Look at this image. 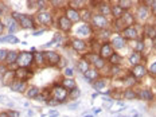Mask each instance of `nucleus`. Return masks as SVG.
Here are the masks:
<instances>
[{
    "label": "nucleus",
    "instance_id": "f257e3e1",
    "mask_svg": "<svg viewBox=\"0 0 156 117\" xmlns=\"http://www.w3.org/2000/svg\"><path fill=\"white\" fill-rule=\"evenodd\" d=\"M51 93H53L54 100L58 102H63L65 100L69 97V90L65 89L63 86H54L53 90H51Z\"/></svg>",
    "mask_w": 156,
    "mask_h": 117
},
{
    "label": "nucleus",
    "instance_id": "f03ea898",
    "mask_svg": "<svg viewBox=\"0 0 156 117\" xmlns=\"http://www.w3.org/2000/svg\"><path fill=\"white\" fill-rule=\"evenodd\" d=\"M32 61H34V57H32L31 53H22V54H19L16 63L19 65L20 67H28L32 63Z\"/></svg>",
    "mask_w": 156,
    "mask_h": 117
},
{
    "label": "nucleus",
    "instance_id": "7ed1b4c3",
    "mask_svg": "<svg viewBox=\"0 0 156 117\" xmlns=\"http://www.w3.org/2000/svg\"><path fill=\"white\" fill-rule=\"evenodd\" d=\"M32 76V71H30L28 69H26V67H19V69L15 71V77L18 81H27L30 77Z\"/></svg>",
    "mask_w": 156,
    "mask_h": 117
},
{
    "label": "nucleus",
    "instance_id": "20e7f679",
    "mask_svg": "<svg viewBox=\"0 0 156 117\" xmlns=\"http://www.w3.org/2000/svg\"><path fill=\"white\" fill-rule=\"evenodd\" d=\"M45 59L50 66H54L59 62V55L54 51H47V53H45Z\"/></svg>",
    "mask_w": 156,
    "mask_h": 117
},
{
    "label": "nucleus",
    "instance_id": "39448f33",
    "mask_svg": "<svg viewBox=\"0 0 156 117\" xmlns=\"http://www.w3.org/2000/svg\"><path fill=\"white\" fill-rule=\"evenodd\" d=\"M113 54V47H112L110 43H104L102 44V47L100 49V57L102 59H105V58H110V55Z\"/></svg>",
    "mask_w": 156,
    "mask_h": 117
},
{
    "label": "nucleus",
    "instance_id": "423d86ee",
    "mask_svg": "<svg viewBox=\"0 0 156 117\" xmlns=\"http://www.w3.org/2000/svg\"><path fill=\"white\" fill-rule=\"evenodd\" d=\"M19 23L24 29H32V27H35V26H34V19L28 15H20Z\"/></svg>",
    "mask_w": 156,
    "mask_h": 117
},
{
    "label": "nucleus",
    "instance_id": "0eeeda50",
    "mask_svg": "<svg viewBox=\"0 0 156 117\" xmlns=\"http://www.w3.org/2000/svg\"><path fill=\"white\" fill-rule=\"evenodd\" d=\"M106 24H108V20H106L105 16L102 15H94L93 16V26H96V27H100V29H105Z\"/></svg>",
    "mask_w": 156,
    "mask_h": 117
},
{
    "label": "nucleus",
    "instance_id": "6e6552de",
    "mask_svg": "<svg viewBox=\"0 0 156 117\" xmlns=\"http://www.w3.org/2000/svg\"><path fill=\"white\" fill-rule=\"evenodd\" d=\"M123 38L127 39H136L137 38V31L133 26H129V27H125L124 31H123Z\"/></svg>",
    "mask_w": 156,
    "mask_h": 117
},
{
    "label": "nucleus",
    "instance_id": "1a4fd4ad",
    "mask_svg": "<svg viewBox=\"0 0 156 117\" xmlns=\"http://www.w3.org/2000/svg\"><path fill=\"white\" fill-rule=\"evenodd\" d=\"M132 74H133L135 78H141L147 74V69L143 65H136V66L132 69Z\"/></svg>",
    "mask_w": 156,
    "mask_h": 117
},
{
    "label": "nucleus",
    "instance_id": "9d476101",
    "mask_svg": "<svg viewBox=\"0 0 156 117\" xmlns=\"http://www.w3.org/2000/svg\"><path fill=\"white\" fill-rule=\"evenodd\" d=\"M11 90H14V92H24V89H26V82L24 81H14L10 85Z\"/></svg>",
    "mask_w": 156,
    "mask_h": 117
},
{
    "label": "nucleus",
    "instance_id": "9b49d317",
    "mask_svg": "<svg viewBox=\"0 0 156 117\" xmlns=\"http://www.w3.org/2000/svg\"><path fill=\"white\" fill-rule=\"evenodd\" d=\"M58 23H59L61 30H63V31H69L71 29V22L67 19V16H61Z\"/></svg>",
    "mask_w": 156,
    "mask_h": 117
},
{
    "label": "nucleus",
    "instance_id": "f8f14e48",
    "mask_svg": "<svg viewBox=\"0 0 156 117\" xmlns=\"http://www.w3.org/2000/svg\"><path fill=\"white\" fill-rule=\"evenodd\" d=\"M38 20L42 24H50L51 23V14L46 12V11H42L38 14Z\"/></svg>",
    "mask_w": 156,
    "mask_h": 117
},
{
    "label": "nucleus",
    "instance_id": "ddd939ff",
    "mask_svg": "<svg viewBox=\"0 0 156 117\" xmlns=\"http://www.w3.org/2000/svg\"><path fill=\"white\" fill-rule=\"evenodd\" d=\"M85 78H86V81H89V82H94V81H97V78H98V71H97L96 69H89L85 73Z\"/></svg>",
    "mask_w": 156,
    "mask_h": 117
},
{
    "label": "nucleus",
    "instance_id": "4468645a",
    "mask_svg": "<svg viewBox=\"0 0 156 117\" xmlns=\"http://www.w3.org/2000/svg\"><path fill=\"white\" fill-rule=\"evenodd\" d=\"M110 44H112V47H115V49H121L125 46V39L123 36H120V35H117V36L113 38Z\"/></svg>",
    "mask_w": 156,
    "mask_h": 117
},
{
    "label": "nucleus",
    "instance_id": "2eb2a0df",
    "mask_svg": "<svg viewBox=\"0 0 156 117\" xmlns=\"http://www.w3.org/2000/svg\"><path fill=\"white\" fill-rule=\"evenodd\" d=\"M66 15H67V19L70 20V22H77V20L81 19L80 14H78V11L73 10V8H69V10L66 11Z\"/></svg>",
    "mask_w": 156,
    "mask_h": 117
},
{
    "label": "nucleus",
    "instance_id": "dca6fc26",
    "mask_svg": "<svg viewBox=\"0 0 156 117\" xmlns=\"http://www.w3.org/2000/svg\"><path fill=\"white\" fill-rule=\"evenodd\" d=\"M144 32H145V36L147 38H156V27H153L152 24H147L144 27Z\"/></svg>",
    "mask_w": 156,
    "mask_h": 117
},
{
    "label": "nucleus",
    "instance_id": "f3484780",
    "mask_svg": "<svg viewBox=\"0 0 156 117\" xmlns=\"http://www.w3.org/2000/svg\"><path fill=\"white\" fill-rule=\"evenodd\" d=\"M62 86H63L65 89H67L69 92H70V90H73V89H76V88H77V85H76V81H74V79H71V78H65L63 81H62Z\"/></svg>",
    "mask_w": 156,
    "mask_h": 117
},
{
    "label": "nucleus",
    "instance_id": "a211bd4d",
    "mask_svg": "<svg viewBox=\"0 0 156 117\" xmlns=\"http://www.w3.org/2000/svg\"><path fill=\"white\" fill-rule=\"evenodd\" d=\"M71 44H73L74 50H77V51H83L86 49V43L83 41H81V39H74Z\"/></svg>",
    "mask_w": 156,
    "mask_h": 117
},
{
    "label": "nucleus",
    "instance_id": "6ab92c4d",
    "mask_svg": "<svg viewBox=\"0 0 156 117\" xmlns=\"http://www.w3.org/2000/svg\"><path fill=\"white\" fill-rule=\"evenodd\" d=\"M78 69H80L81 73L85 74L86 71L90 69V63L86 59H80V61H78Z\"/></svg>",
    "mask_w": 156,
    "mask_h": 117
},
{
    "label": "nucleus",
    "instance_id": "aec40b11",
    "mask_svg": "<svg viewBox=\"0 0 156 117\" xmlns=\"http://www.w3.org/2000/svg\"><path fill=\"white\" fill-rule=\"evenodd\" d=\"M139 96H140L143 100H145V101H152V100H153V93L151 92V90H148V89H144V90H141Z\"/></svg>",
    "mask_w": 156,
    "mask_h": 117
},
{
    "label": "nucleus",
    "instance_id": "412c9836",
    "mask_svg": "<svg viewBox=\"0 0 156 117\" xmlns=\"http://www.w3.org/2000/svg\"><path fill=\"white\" fill-rule=\"evenodd\" d=\"M90 34V26L88 24H82L78 27V30H77V35H82V36H85V35H89Z\"/></svg>",
    "mask_w": 156,
    "mask_h": 117
},
{
    "label": "nucleus",
    "instance_id": "4be33fe9",
    "mask_svg": "<svg viewBox=\"0 0 156 117\" xmlns=\"http://www.w3.org/2000/svg\"><path fill=\"white\" fill-rule=\"evenodd\" d=\"M110 14H112L110 6H108V4H105V3L100 4V15L105 16V15H110Z\"/></svg>",
    "mask_w": 156,
    "mask_h": 117
},
{
    "label": "nucleus",
    "instance_id": "5701e85b",
    "mask_svg": "<svg viewBox=\"0 0 156 117\" xmlns=\"http://www.w3.org/2000/svg\"><path fill=\"white\" fill-rule=\"evenodd\" d=\"M140 61H141V55H140V53H132V55H131V58H129V62H131L132 65H140Z\"/></svg>",
    "mask_w": 156,
    "mask_h": 117
},
{
    "label": "nucleus",
    "instance_id": "b1692460",
    "mask_svg": "<svg viewBox=\"0 0 156 117\" xmlns=\"http://www.w3.org/2000/svg\"><path fill=\"white\" fill-rule=\"evenodd\" d=\"M137 16H139L140 19H145L147 16H148V7L147 6L139 7V10H137Z\"/></svg>",
    "mask_w": 156,
    "mask_h": 117
},
{
    "label": "nucleus",
    "instance_id": "393cba45",
    "mask_svg": "<svg viewBox=\"0 0 156 117\" xmlns=\"http://www.w3.org/2000/svg\"><path fill=\"white\" fill-rule=\"evenodd\" d=\"M18 57H19V54L16 53V51H10L8 55H7V62L8 63H14V62H18Z\"/></svg>",
    "mask_w": 156,
    "mask_h": 117
},
{
    "label": "nucleus",
    "instance_id": "a878e982",
    "mask_svg": "<svg viewBox=\"0 0 156 117\" xmlns=\"http://www.w3.org/2000/svg\"><path fill=\"white\" fill-rule=\"evenodd\" d=\"M110 8H112V14L115 15L116 19H121V16H123V10L118 7V4H117V6L110 7Z\"/></svg>",
    "mask_w": 156,
    "mask_h": 117
},
{
    "label": "nucleus",
    "instance_id": "bb28decb",
    "mask_svg": "<svg viewBox=\"0 0 156 117\" xmlns=\"http://www.w3.org/2000/svg\"><path fill=\"white\" fill-rule=\"evenodd\" d=\"M27 96H28L30 98H36V97L39 96V89L35 88V86L30 88L28 90H27Z\"/></svg>",
    "mask_w": 156,
    "mask_h": 117
},
{
    "label": "nucleus",
    "instance_id": "cd10ccee",
    "mask_svg": "<svg viewBox=\"0 0 156 117\" xmlns=\"http://www.w3.org/2000/svg\"><path fill=\"white\" fill-rule=\"evenodd\" d=\"M109 61H110V63L115 66V65H118L121 62V57L118 55V54H116V53H113L110 55V58H109Z\"/></svg>",
    "mask_w": 156,
    "mask_h": 117
},
{
    "label": "nucleus",
    "instance_id": "c85d7f7f",
    "mask_svg": "<svg viewBox=\"0 0 156 117\" xmlns=\"http://www.w3.org/2000/svg\"><path fill=\"white\" fill-rule=\"evenodd\" d=\"M124 20H127V27H129L133 23V16L131 14H125V15L121 16V22H124Z\"/></svg>",
    "mask_w": 156,
    "mask_h": 117
},
{
    "label": "nucleus",
    "instance_id": "c756f323",
    "mask_svg": "<svg viewBox=\"0 0 156 117\" xmlns=\"http://www.w3.org/2000/svg\"><path fill=\"white\" fill-rule=\"evenodd\" d=\"M35 62L38 65H43L46 62L45 59V53H35Z\"/></svg>",
    "mask_w": 156,
    "mask_h": 117
},
{
    "label": "nucleus",
    "instance_id": "7c9ffc66",
    "mask_svg": "<svg viewBox=\"0 0 156 117\" xmlns=\"http://www.w3.org/2000/svg\"><path fill=\"white\" fill-rule=\"evenodd\" d=\"M105 85H106V82L104 81V79H97V81H94V82H93V86H94V89H96V90H98V92Z\"/></svg>",
    "mask_w": 156,
    "mask_h": 117
},
{
    "label": "nucleus",
    "instance_id": "2f4dec72",
    "mask_svg": "<svg viewBox=\"0 0 156 117\" xmlns=\"http://www.w3.org/2000/svg\"><path fill=\"white\" fill-rule=\"evenodd\" d=\"M0 42H10V43H18V38L14 36V35H8V36H3V38H0Z\"/></svg>",
    "mask_w": 156,
    "mask_h": 117
},
{
    "label": "nucleus",
    "instance_id": "473e14b6",
    "mask_svg": "<svg viewBox=\"0 0 156 117\" xmlns=\"http://www.w3.org/2000/svg\"><path fill=\"white\" fill-rule=\"evenodd\" d=\"M80 94H81V92H80V89H73V90H70L69 92V97L71 98V100H76L77 97H80Z\"/></svg>",
    "mask_w": 156,
    "mask_h": 117
},
{
    "label": "nucleus",
    "instance_id": "72a5a7b5",
    "mask_svg": "<svg viewBox=\"0 0 156 117\" xmlns=\"http://www.w3.org/2000/svg\"><path fill=\"white\" fill-rule=\"evenodd\" d=\"M86 58H88L86 61H88L89 63H90V62H93V63H94V62H96V61L100 58V55H97V54H94V53H90V54H88V55H86Z\"/></svg>",
    "mask_w": 156,
    "mask_h": 117
},
{
    "label": "nucleus",
    "instance_id": "f704fd0d",
    "mask_svg": "<svg viewBox=\"0 0 156 117\" xmlns=\"http://www.w3.org/2000/svg\"><path fill=\"white\" fill-rule=\"evenodd\" d=\"M132 4V1H129V0H121V1H118V7H120L121 10H124V8H129Z\"/></svg>",
    "mask_w": 156,
    "mask_h": 117
},
{
    "label": "nucleus",
    "instance_id": "c9c22d12",
    "mask_svg": "<svg viewBox=\"0 0 156 117\" xmlns=\"http://www.w3.org/2000/svg\"><path fill=\"white\" fill-rule=\"evenodd\" d=\"M137 94L132 90V89H128V90H125V98H128V100H132V98H136Z\"/></svg>",
    "mask_w": 156,
    "mask_h": 117
},
{
    "label": "nucleus",
    "instance_id": "e433bc0d",
    "mask_svg": "<svg viewBox=\"0 0 156 117\" xmlns=\"http://www.w3.org/2000/svg\"><path fill=\"white\" fill-rule=\"evenodd\" d=\"M70 3V8H73V10H76V8H80L81 4H82V1H77V0H71V1H69Z\"/></svg>",
    "mask_w": 156,
    "mask_h": 117
},
{
    "label": "nucleus",
    "instance_id": "4c0bfd02",
    "mask_svg": "<svg viewBox=\"0 0 156 117\" xmlns=\"http://www.w3.org/2000/svg\"><path fill=\"white\" fill-rule=\"evenodd\" d=\"M104 65H105V62H104V59H102V58H98V59L94 62L96 69H102V67H104Z\"/></svg>",
    "mask_w": 156,
    "mask_h": 117
},
{
    "label": "nucleus",
    "instance_id": "58836bf2",
    "mask_svg": "<svg viewBox=\"0 0 156 117\" xmlns=\"http://www.w3.org/2000/svg\"><path fill=\"white\" fill-rule=\"evenodd\" d=\"M127 81H125V85L127 86H131V85H133L135 82H136V79H135V77L133 76H129V77H127Z\"/></svg>",
    "mask_w": 156,
    "mask_h": 117
},
{
    "label": "nucleus",
    "instance_id": "ea45409f",
    "mask_svg": "<svg viewBox=\"0 0 156 117\" xmlns=\"http://www.w3.org/2000/svg\"><path fill=\"white\" fill-rule=\"evenodd\" d=\"M141 50H144V42L143 41H139L136 44V53H140Z\"/></svg>",
    "mask_w": 156,
    "mask_h": 117
},
{
    "label": "nucleus",
    "instance_id": "a19ab883",
    "mask_svg": "<svg viewBox=\"0 0 156 117\" xmlns=\"http://www.w3.org/2000/svg\"><path fill=\"white\" fill-rule=\"evenodd\" d=\"M7 55H8V51L6 50H0V61H6Z\"/></svg>",
    "mask_w": 156,
    "mask_h": 117
},
{
    "label": "nucleus",
    "instance_id": "79ce46f5",
    "mask_svg": "<svg viewBox=\"0 0 156 117\" xmlns=\"http://www.w3.org/2000/svg\"><path fill=\"white\" fill-rule=\"evenodd\" d=\"M7 113H8V117H19L20 116V113L16 111H10V112H7Z\"/></svg>",
    "mask_w": 156,
    "mask_h": 117
},
{
    "label": "nucleus",
    "instance_id": "37998d69",
    "mask_svg": "<svg viewBox=\"0 0 156 117\" xmlns=\"http://www.w3.org/2000/svg\"><path fill=\"white\" fill-rule=\"evenodd\" d=\"M82 19H85V20H88V19H90V12H89V11H88V10H85V11H83V12H82Z\"/></svg>",
    "mask_w": 156,
    "mask_h": 117
},
{
    "label": "nucleus",
    "instance_id": "c03bdc74",
    "mask_svg": "<svg viewBox=\"0 0 156 117\" xmlns=\"http://www.w3.org/2000/svg\"><path fill=\"white\" fill-rule=\"evenodd\" d=\"M150 71H151V74H156V62H153L150 66Z\"/></svg>",
    "mask_w": 156,
    "mask_h": 117
},
{
    "label": "nucleus",
    "instance_id": "a18cd8bd",
    "mask_svg": "<svg viewBox=\"0 0 156 117\" xmlns=\"http://www.w3.org/2000/svg\"><path fill=\"white\" fill-rule=\"evenodd\" d=\"M118 70H120V69H118V65H115V66L112 67V74H113V76H115V74H117Z\"/></svg>",
    "mask_w": 156,
    "mask_h": 117
},
{
    "label": "nucleus",
    "instance_id": "49530a36",
    "mask_svg": "<svg viewBox=\"0 0 156 117\" xmlns=\"http://www.w3.org/2000/svg\"><path fill=\"white\" fill-rule=\"evenodd\" d=\"M65 74H66V76H69V77H71V76H73V70H71V69H67V67H66V70H65Z\"/></svg>",
    "mask_w": 156,
    "mask_h": 117
},
{
    "label": "nucleus",
    "instance_id": "de8ad7c7",
    "mask_svg": "<svg viewBox=\"0 0 156 117\" xmlns=\"http://www.w3.org/2000/svg\"><path fill=\"white\" fill-rule=\"evenodd\" d=\"M152 11H153V14L156 15V0H155V1H152Z\"/></svg>",
    "mask_w": 156,
    "mask_h": 117
},
{
    "label": "nucleus",
    "instance_id": "09e8293b",
    "mask_svg": "<svg viewBox=\"0 0 156 117\" xmlns=\"http://www.w3.org/2000/svg\"><path fill=\"white\" fill-rule=\"evenodd\" d=\"M3 31H4V26H3V23L0 22V34H3Z\"/></svg>",
    "mask_w": 156,
    "mask_h": 117
},
{
    "label": "nucleus",
    "instance_id": "8fccbe9b",
    "mask_svg": "<svg viewBox=\"0 0 156 117\" xmlns=\"http://www.w3.org/2000/svg\"><path fill=\"white\" fill-rule=\"evenodd\" d=\"M0 117H8V113H7V112H1V113H0Z\"/></svg>",
    "mask_w": 156,
    "mask_h": 117
},
{
    "label": "nucleus",
    "instance_id": "3c124183",
    "mask_svg": "<svg viewBox=\"0 0 156 117\" xmlns=\"http://www.w3.org/2000/svg\"><path fill=\"white\" fill-rule=\"evenodd\" d=\"M100 112H101V109H100V108H97V109H94V113H96V114H98Z\"/></svg>",
    "mask_w": 156,
    "mask_h": 117
},
{
    "label": "nucleus",
    "instance_id": "603ef678",
    "mask_svg": "<svg viewBox=\"0 0 156 117\" xmlns=\"http://www.w3.org/2000/svg\"><path fill=\"white\" fill-rule=\"evenodd\" d=\"M153 44H155V49H156V38L153 39Z\"/></svg>",
    "mask_w": 156,
    "mask_h": 117
},
{
    "label": "nucleus",
    "instance_id": "864d4df0",
    "mask_svg": "<svg viewBox=\"0 0 156 117\" xmlns=\"http://www.w3.org/2000/svg\"><path fill=\"white\" fill-rule=\"evenodd\" d=\"M0 16H1V10H0Z\"/></svg>",
    "mask_w": 156,
    "mask_h": 117
}]
</instances>
